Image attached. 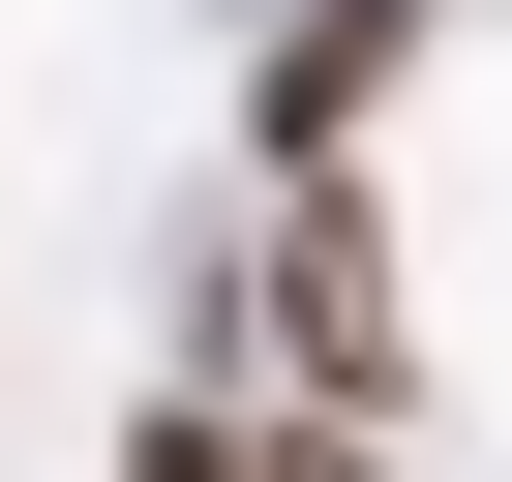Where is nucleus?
<instances>
[{
    "label": "nucleus",
    "instance_id": "obj_2",
    "mask_svg": "<svg viewBox=\"0 0 512 482\" xmlns=\"http://www.w3.org/2000/svg\"><path fill=\"white\" fill-rule=\"evenodd\" d=\"M422 31H452V0H302V31L241 61V151H272V181H362V121H392Z\"/></svg>",
    "mask_w": 512,
    "mask_h": 482
},
{
    "label": "nucleus",
    "instance_id": "obj_4",
    "mask_svg": "<svg viewBox=\"0 0 512 482\" xmlns=\"http://www.w3.org/2000/svg\"><path fill=\"white\" fill-rule=\"evenodd\" d=\"M272 482H392V422H272Z\"/></svg>",
    "mask_w": 512,
    "mask_h": 482
},
{
    "label": "nucleus",
    "instance_id": "obj_1",
    "mask_svg": "<svg viewBox=\"0 0 512 482\" xmlns=\"http://www.w3.org/2000/svg\"><path fill=\"white\" fill-rule=\"evenodd\" d=\"M211 332H272L302 422H392V392H422V302H392V211H362V181H272V241H241Z\"/></svg>",
    "mask_w": 512,
    "mask_h": 482
},
{
    "label": "nucleus",
    "instance_id": "obj_3",
    "mask_svg": "<svg viewBox=\"0 0 512 482\" xmlns=\"http://www.w3.org/2000/svg\"><path fill=\"white\" fill-rule=\"evenodd\" d=\"M121 482H272V422H241V392H151V422H121Z\"/></svg>",
    "mask_w": 512,
    "mask_h": 482
}]
</instances>
